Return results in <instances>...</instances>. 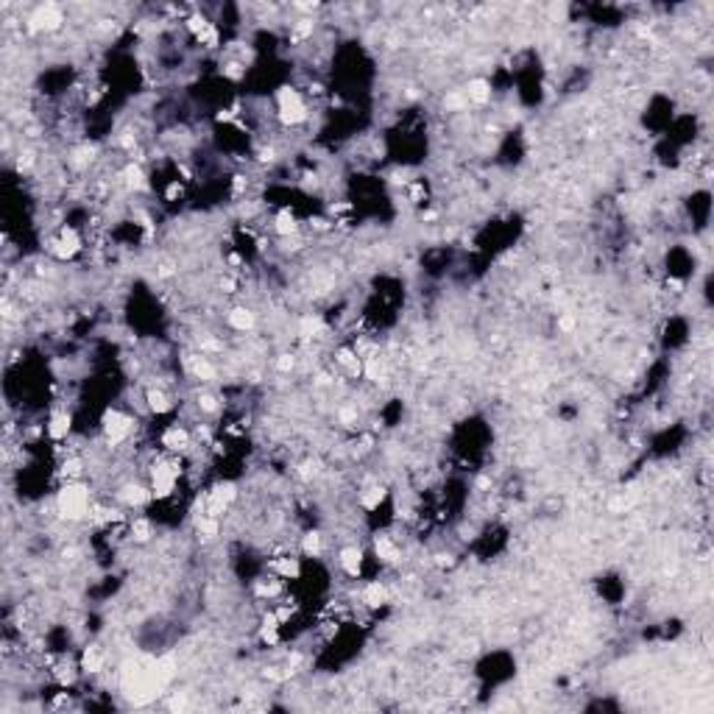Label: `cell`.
Listing matches in <instances>:
<instances>
[{
    "instance_id": "1",
    "label": "cell",
    "mask_w": 714,
    "mask_h": 714,
    "mask_svg": "<svg viewBox=\"0 0 714 714\" xmlns=\"http://www.w3.org/2000/svg\"><path fill=\"white\" fill-rule=\"evenodd\" d=\"M92 511V491L81 480H68L56 494V514L68 522L89 519Z\"/></svg>"
},
{
    "instance_id": "2",
    "label": "cell",
    "mask_w": 714,
    "mask_h": 714,
    "mask_svg": "<svg viewBox=\"0 0 714 714\" xmlns=\"http://www.w3.org/2000/svg\"><path fill=\"white\" fill-rule=\"evenodd\" d=\"M179 477H181V464L179 458H157L148 469V488L154 494V499H170L179 488Z\"/></svg>"
},
{
    "instance_id": "3",
    "label": "cell",
    "mask_w": 714,
    "mask_h": 714,
    "mask_svg": "<svg viewBox=\"0 0 714 714\" xmlns=\"http://www.w3.org/2000/svg\"><path fill=\"white\" fill-rule=\"evenodd\" d=\"M307 117H310V109H307V101L302 98V92L296 87H282L276 92V120L282 126L293 129V126H302Z\"/></svg>"
},
{
    "instance_id": "4",
    "label": "cell",
    "mask_w": 714,
    "mask_h": 714,
    "mask_svg": "<svg viewBox=\"0 0 714 714\" xmlns=\"http://www.w3.org/2000/svg\"><path fill=\"white\" fill-rule=\"evenodd\" d=\"M101 427H103V441H106L109 447H120V444L129 441L132 433H134V416H129V413L120 410V407H109V410L103 413Z\"/></svg>"
},
{
    "instance_id": "5",
    "label": "cell",
    "mask_w": 714,
    "mask_h": 714,
    "mask_svg": "<svg viewBox=\"0 0 714 714\" xmlns=\"http://www.w3.org/2000/svg\"><path fill=\"white\" fill-rule=\"evenodd\" d=\"M51 254L56 257V260H73L76 254H79L81 248H84V240H81L79 229H73V227H62L59 229V235L51 240Z\"/></svg>"
},
{
    "instance_id": "6",
    "label": "cell",
    "mask_w": 714,
    "mask_h": 714,
    "mask_svg": "<svg viewBox=\"0 0 714 714\" xmlns=\"http://www.w3.org/2000/svg\"><path fill=\"white\" fill-rule=\"evenodd\" d=\"M159 444L165 452L170 455H184L190 447H193V433L184 427V424H167L159 435Z\"/></svg>"
},
{
    "instance_id": "7",
    "label": "cell",
    "mask_w": 714,
    "mask_h": 714,
    "mask_svg": "<svg viewBox=\"0 0 714 714\" xmlns=\"http://www.w3.org/2000/svg\"><path fill=\"white\" fill-rule=\"evenodd\" d=\"M335 363H338V369H340L346 377H352V380L363 377L366 360H363V355H360L355 346H340V349L335 352Z\"/></svg>"
},
{
    "instance_id": "8",
    "label": "cell",
    "mask_w": 714,
    "mask_h": 714,
    "mask_svg": "<svg viewBox=\"0 0 714 714\" xmlns=\"http://www.w3.org/2000/svg\"><path fill=\"white\" fill-rule=\"evenodd\" d=\"M117 499L123 508H146L148 499H154L151 488L143 485V483H126L120 491H117Z\"/></svg>"
},
{
    "instance_id": "9",
    "label": "cell",
    "mask_w": 714,
    "mask_h": 714,
    "mask_svg": "<svg viewBox=\"0 0 714 714\" xmlns=\"http://www.w3.org/2000/svg\"><path fill=\"white\" fill-rule=\"evenodd\" d=\"M268 572L279 580H299L302 578V561L296 556H279L268 561Z\"/></svg>"
},
{
    "instance_id": "10",
    "label": "cell",
    "mask_w": 714,
    "mask_h": 714,
    "mask_svg": "<svg viewBox=\"0 0 714 714\" xmlns=\"http://www.w3.org/2000/svg\"><path fill=\"white\" fill-rule=\"evenodd\" d=\"M31 23H34L37 28L53 31V28H59V25L65 23V14H62V8H59L56 3H45V6H37V8H34Z\"/></svg>"
},
{
    "instance_id": "11",
    "label": "cell",
    "mask_w": 714,
    "mask_h": 714,
    "mask_svg": "<svg viewBox=\"0 0 714 714\" xmlns=\"http://www.w3.org/2000/svg\"><path fill=\"white\" fill-rule=\"evenodd\" d=\"M70 430H73V416H70L68 410H53L51 419H48V424H45L48 438H51V441H65V438L70 435Z\"/></svg>"
},
{
    "instance_id": "12",
    "label": "cell",
    "mask_w": 714,
    "mask_h": 714,
    "mask_svg": "<svg viewBox=\"0 0 714 714\" xmlns=\"http://www.w3.org/2000/svg\"><path fill=\"white\" fill-rule=\"evenodd\" d=\"M81 672L87 675H98L103 667H106V650L101 644H87L81 650V661H79Z\"/></svg>"
},
{
    "instance_id": "13",
    "label": "cell",
    "mask_w": 714,
    "mask_h": 714,
    "mask_svg": "<svg viewBox=\"0 0 714 714\" xmlns=\"http://www.w3.org/2000/svg\"><path fill=\"white\" fill-rule=\"evenodd\" d=\"M374 556L380 563H385V566H394L402 561V550H399V544L391 539V536H385V533H377L374 536Z\"/></svg>"
},
{
    "instance_id": "14",
    "label": "cell",
    "mask_w": 714,
    "mask_h": 714,
    "mask_svg": "<svg viewBox=\"0 0 714 714\" xmlns=\"http://www.w3.org/2000/svg\"><path fill=\"white\" fill-rule=\"evenodd\" d=\"M360 600H363V606H369V608H383V606L388 603V586L380 583V580H371V583L363 586Z\"/></svg>"
},
{
    "instance_id": "15",
    "label": "cell",
    "mask_w": 714,
    "mask_h": 714,
    "mask_svg": "<svg viewBox=\"0 0 714 714\" xmlns=\"http://www.w3.org/2000/svg\"><path fill=\"white\" fill-rule=\"evenodd\" d=\"M187 369H190V374L196 377V380H201V383H210V380H215V366L210 363V357L201 352V355H190L187 357Z\"/></svg>"
},
{
    "instance_id": "16",
    "label": "cell",
    "mask_w": 714,
    "mask_h": 714,
    "mask_svg": "<svg viewBox=\"0 0 714 714\" xmlns=\"http://www.w3.org/2000/svg\"><path fill=\"white\" fill-rule=\"evenodd\" d=\"M299 229H302V224H299V218H296L291 210H279V212H276V218H274V232H276L279 238H296Z\"/></svg>"
},
{
    "instance_id": "17",
    "label": "cell",
    "mask_w": 714,
    "mask_h": 714,
    "mask_svg": "<svg viewBox=\"0 0 714 714\" xmlns=\"http://www.w3.org/2000/svg\"><path fill=\"white\" fill-rule=\"evenodd\" d=\"M338 563H340V569L349 578H360V572H363V550L360 547H343Z\"/></svg>"
},
{
    "instance_id": "18",
    "label": "cell",
    "mask_w": 714,
    "mask_h": 714,
    "mask_svg": "<svg viewBox=\"0 0 714 714\" xmlns=\"http://www.w3.org/2000/svg\"><path fill=\"white\" fill-rule=\"evenodd\" d=\"M227 324L235 329V332H251L254 324H257V316L248 310V307H232L227 313Z\"/></svg>"
},
{
    "instance_id": "19",
    "label": "cell",
    "mask_w": 714,
    "mask_h": 714,
    "mask_svg": "<svg viewBox=\"0 0 714 714\" xmlns=\"http://www.w3.org/2000/svg\"><path fill=\"white\" fill-rule=\"evenodd\" d=\"M385 494H388V491H385L383 485H369V488H363V491H360L357 505H360L363 511H369V514H371V511H377V508L385 502Z\"/></svg>"
},
{
    "instance_id": "20",
    "label": "cell",
    "mask_w": 714,
    "mask_h": 714,
    "mask_svg": "<svg viewBox=\"0 0 714 714\" xmlns=\"http://www.w3.org/2000/svg\"><path fill=\"white\" fill-rule=\"evenodd\" d=\"M146 404H148V410H151L154 416H165V413L173 410V399L167 397L162 388H148V391H146Z\"/></svg>"
},
{
    "instance_id": "21",
    "label": "cell",
    "mask_w": 714,
    "mask_h": 714,
    "mask_svg": "<svg viewBox=\"0 0 714 714\" xmlns=\"http://www.w3.org/2000/svg\"><path fill=\"white\" fill-rule=\"evenodd\" d=\"M129 536H132V542H137V544L151 542V536H154V525H151V519H148V516H137V519H132V522H129Z\"/></svg>"
},
{
    "instance_id": "22",
    "label": "cell",
    "mask_w": 714,
    "mask_h": 714,
    "mask_svg": "<svg viewBox=\"0 0 714 714\" xmlns=\"http://www.w3.org/2000/svg\"><path fill=\"white\" fill-rule=\"evenodd\" d=\"M488 101H491V84L485 79L469 81V87H466V103L483 106V103H488Z\"/></svg>"
},
{
    "instance_id": "23",
    "label": "cell",
    "mask_w": 714,
    "mask_h": 714,
    "mask_svg": "<svg viewBox=\"0 0 714 714\" xmlns=\"http://www.w3.org/2000/svg\"><path fill=\"white\" fill-rule=\"evenodd\" d=\"M302 553L307 558H318L324 553V536L318 530H310V533L302 536Z\"/></svg>"
},
{
    "instance_id": "24",
    "label": "cell",
    "mask_w": 714,
    "mask_h": 714,
    "mask_svg": "<svg viewBox=\"0 0 714 714\" xmlns=\"http://www.w3.org/2000/svg\"><path fill=\"white\" fill-rule=\"evenodd\" d=\"M59 475L65 477V480H81L84 475V461H81L79 455H68L65 461H62V472Z\"/></svg>"
},
{
    "instance_id": "25",
    "label": "cell",
    "mask_w": 714,
    "mask_h": 714,
    "mask_svg": "<svg viewBox=\"0 0 714 714\" xmlns=\"http://www.w3.org/2000/svg\"><path fill=\"white\" fill-rule=\"evenodd\" d=\"M53 675H56V681H59L62 687H68V684H73V681H76V670H73V664H70V661H59V664L53 667Z\"/></svg>"
},
{
    "instance_id": "26",
    "label": "cell",
    "mask_w": 714,
    "mask_h": 714,
    "mask_svg": "<svg viewBox=\"0 0 714 714\" xmlns=\"http://www.w3.org/2000/svg\"><path fill=\"white\" fill-rule=\"evenodd\" d=\"M181 193H184L181 181H179V179H170V181H167V187H165V193H162V198H165L167 204H173V201H179V198H181Z\"/></svg>"
},
{
    "instance_id": "27",
    "label": "cell",
    "mask_w": 714,
    "mask_h": 714,
    "mask_svg": "<svg viewBox=\"0 0 714 714\" xmlns=\"http://www.w3.org/2000/svg\"><path fill=\"white\" fill-rule=\"evenodd\" d=\"M196 402H198V410H204V413H215L218 410V397H212V394H198L196 397Z\"/></svg>"
},
{
    "instance_id": "28",
    "label": "cell",
    "mask_w": 714,
    "mask_h": 714,
    "mask_svg": "<svg viewBox=\"0 0 714 714\" xmlns=\"http://www.w3.org/2000/svg\"><path fill=\"white\" fill-rule=\"evenodd\" d=\"M318 326H321L318 318H310V316L302 318V335H305V338H316Z\"/></svg>"
},
{
    "instance_id": "29",
    "label": "cell",
    "mask_w": 714,
    "mask_h": 714,
    "mask_svg": "<svg viewBox=\"0 0 714 714\" xmlns=\"http://www.w3.org/2000/svg\"><path fill=\"white\" fill-rule=\"evenodd\" d=\"M276 369L279 371H293L296 369V357L293 355H279L276 357Z\"/></svg>"
},
{
    "instance_id": "30",
    "label": "cell",
    "mask_w": 714,
    "mask_h": 714,
    "mask_svg": "<svg viewBox=\"0 0 714 714\" xmlns=\"http://www.w3.org/2000/svg\"><path fill=\"white\" fill-rule=\"evenodd\" d=\"M34 162H37L34 154H31V151H25V154H20V159H17V170H28Z\"/></svg>"
},
{
    "instance_id": "31",
    "label": "cell",
    "mask_w": 714,
    "mask_h": 714,
    "mask_svg": "<svg viewBox=\"0 0 714 714\" xmlns=\"http://www.w3.org/2000/svg\"><path fill=\"white\" fill-rule=\"evenodd\" d=\"M184 703H187V701H184V695H176V698L170 701V709H184Z\"/></svg>"
}]
</instances>
